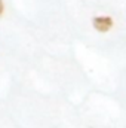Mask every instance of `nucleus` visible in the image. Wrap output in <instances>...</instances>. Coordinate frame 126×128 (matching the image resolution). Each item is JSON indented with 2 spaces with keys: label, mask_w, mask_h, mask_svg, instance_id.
Wrapping results in <instances>:
<instances>
[{
  "label": "nucleus",
  "mask_w": 126,
  "mask_h": 128,
  "mask_svg": "<svg viewBox=\"0 0 126 128\" xmlns=\"http://www.w3.org/2000/svg\"><path fill=\"white\" fill-rule=\"evenodd\" d=\"M92 27L98 33H108L114 27V20L110 15H98L92 18Z\"/></svg>",
  "instance_id": "obj_1"
},
{
  "label": "nucleus",
  "mask_w": 126,
  "mask_h": 128,
  "mask_svg": "<svg viewBox=\"0 0 126 128\" xmlns=\"http://www.w3.org/2000/svg\"><path fill=\"white\" fill-rule=\"evenodd\" d=\"M3 12H4V3H3V0H0V16L3 15Z\"/></svg>",
  "instance_id": "obj_2"
}]
</instances>
